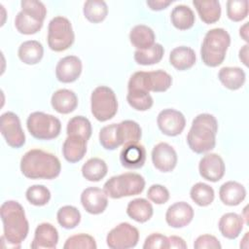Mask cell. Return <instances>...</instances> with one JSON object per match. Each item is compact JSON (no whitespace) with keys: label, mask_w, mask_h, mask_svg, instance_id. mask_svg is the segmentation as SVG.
I'll return each instance as SVG.
<instances>
[{"label":"cell","mask_w":249,"mask_h":249,"mask_svg":"<svg viewBox=\"0 0 249 249\" xmlns=\"http://www.w3.org/2000/svg\"><path fill=\"white\" fill-rule=\"evenodd\" d=\"M20 171L29 179L56 178L61 171V163L53 154L41 149L27 151L20 160Z\"/></svg>","instance_id":"cell-1"},{"label":"cell","mask_w":249,"mask_h":249,"mask_svg":"<svg viewBox=\"0 0 249 249\" xmlns=\"http://www.w3.org/2000/svg\"><path fill=\"white\" fill-rule=\"evenodd\" d=\"M0 215L3 223L2 238L13 246L19 247L29 231L22 205L16 200H7L0 207Z\"/></svg>","instance_id":"cell-2"},{"label":"cell","mask_w":249,"mask_h":249,"mask_svg":"<svg viewBox=\"0 0 249 249\" xmlns=\"http://www.w3.org/2000/svg\"><path fill=\"white\" fill-rule=\"evenodd\" d=\"M218 122L208 113H202L195 117L187 135L189 148L196 153H207L215 148Z\"/></svg>","instance_id":"cell-3"},{"label":"cell","mask_w":249,"mask_h":249,"mask_svg":"<svg viewBox=\"0 0 249 249\" xmlns=\"http://www.w3.org/2000/svg\"><path fill=\"white\" fill-rule=\"evenodd\" d=\"M231 45V36L224 28H213L206 32L201 47L202 62L209 67H217L223 63Z\"/></svg>","instance_id":"cell-4"},{"label":"cell","mask_w":249,"mask_h":249,"mask_svg":"<svg viewBox=\"0 0 249 249\" xmlns=\"http://www.w3.org/2000/svg\"><path fill=\"white\" fill-rule=\"evenodd\" d=\"M145 179L138 173L126 172L112 176L104 184V192L111 198H122L139 195L145 188Z\"/></svg>","instance_id":"cell-5"},{"label":"cell","mask_w":249,"mask_h":249,"mask_svg":"<svg viewBox=\"0 0 249 249\" xmlns=\"http://www.w3.org/2000/svg\"><path fill=\"white\" fill-rule=\"evenodd\" d=\"M172 84V77L163 70L138 71L131 75L127 89H142L148 92L166 91Z\"/></svg>","instance_id":"cell-6"},{"label":"cell","mask_w":249,"mask_h":249,"mask_svg":"<svg viewBox=\"0 0 249 249\" xmlns=\"http://www.w3.org/2000/svg\"><path fill=\"white\" fill-rule=\"evenodd\" d=\"M90 110L99 122L111 120L118 112V100L112 89L106 86L95 88L90 95Z\"/></svg>","instance_id":"cell-7"},{"label":"cell","mask_w":249,"mask_h":249,"mask_svg":"<svg viewBox=\"0 0 249 249\" xmlns=\"http://www.w3.org/2000/svg\"><path fill=\"white\" fill-rule=\"evenodd\" d=\"M26 126L29 133L39 140L54 139L61 130V123L56 117L38 111L28 116Z\"/></svg>","instance_id":"cell-8"},{"label":"cell","mask_w":249,"mask_h":249,"mask_svg":"<svg viewBox=\"0 0 249 249\" xmlns=\"http://www.w3.org/2000/svg\"><path fill=\"white\" fill-rule=\"evenodd\" d=\"M48 45L52 51L63 52L69 49L75 40L70 20L62 16L54 17L48 26Z\"/></svg>","instance_id":"cell-9"},{"label":"cell","mask_w":249,"mask_h":249,"mask_svg":"<svg viewBox=\"0 0 249 249\" xmlns=\"http://www.w3.org/2000/svg\"><path fill=\"white\" fill-rule=\"evenodd\" d=\"M139 241L138 230L129 223L124 222L112 229L107 236V246L112 249L133 248Z\"/></svg>","instance_id":"cell-10"},{"label":"cell","mask_w":249,"mask_h":249,"mask_svg":"<svg viewBox=\"0 0 249 249\" xmlns=\"http://www.w3.org/2000/svg\"><path fill=\"white\" fill-rule=\"evenodd\" d=\"M0 130L6 143L10 147L18 149L24 145L25 134L21 128L18 116L14 112L2 114Z\"/></svg>","instance_id":"cell-11"},{"label":"cell","mask_w":249,"mask_h":249,"mask_svg":"<svg viewBox=\"0 0 249 249\" xmlns=\"http://www.w3.org/2000/svg\"><path fill=\"white\" fill-rule=\"evenodd\" d=\"M160 130L167 136L179 135L186 126L185 116L175 109H163L157 118Z\"/></svg>","instance_id":"cell-12"},{"label":"cell","mask_w":249,"mask_h":249,"mask_svg":"<svg viewBox=\"0 0 249 249\" xmlns=\"http://www.w3.org/2000/svg\"><path fill=\"white\" fill-rule=\"evenodd\" d=\"M198 171L203 179L210 182H218L225 175V162L218 154L208 153L200 159Z\"/></svg>","instance_id":"cell-13"},{"label":"cell","mask_w":249,"mask_h":249,"mask_svg":"<svg viewBox=\"0 0 249 249\" xmlns=\"http://www.w3.org/2000/svg\"><path fill=\"white\" fill-rule=\"evenodd\" d=\"M177 153L166 142L158 143L152 150V161L154 166L161 172L172 171L177 164Z\"/></svg>","instance_id":"cell-14"},{"label":"cell","mask_w":249,"mask_h":249,"mask_svg":"<svg viewBox=\"0 0 249 249\" xmlns=\"http://www.w3.org/2000/svg\"><path fill=\"white\" fill-rule=\"evenodd\" d=\"M81 203L88 213L98 215L105 211L108 205V196L104 190L97 187H89L81 194Z\"/></svg>","instance_id":"cell-15"},{"label":"cell","mask_w":249,"mask_h":249,"mask_svg":"<svg viewBox=\"0 0 249 249\" xmlns=\"http://www.w3.org/2000/svg\"><path fill=\"white\" fill-rule=\"evenodd\" d=\"M83 64L76 55H67L59 59L55 66L56 79L64 84L75 82L81 75Z\"/></svg>","instance_id":"cell-16"},{"label":"cell","mask_w":249,"mask_h":249,"mask_svg":"<svg viewBox=\"0 0 249 249\" xmlns=\"http://www.w3.org/2000/svg\"><path fill=\"white\" fill-rule=\"evenodd\" d=\"M193 218L194 209L185 201H178L171 204L165 213V221L167 225L174 229L188 226L192 222Z\"/></svg>","instance_id":"cell-17"},{"label":"cell","mask_w":249,"mask_h":249,"mask_svg":"<svg viewBox=\"0 0 249 249\" xmlns=\"http://www.w3.org/2000/svg\"><path fill=\"white\" fill-rule=\"evenodd\" d=\"M57 243L58 232L54 226L50 223H41L35 229L34 238L30 244V247L33 249H54Z\"/></svg>","instance_id":"cell-18"},{"label":"cell","mask_w":249,"mask_h":249,"mask_svg":"<svg viewBox=\"0 0 249 249\" xmlns=\"http://www.w3.org/2000/svg\"><path fill=\"white\" fill-rule=\"evenodd\" d=\"M122 165L127 169H137L146 161V150L139 143H130L124 146L120 154Z\"/></svg>","instance_id":"cell-19"},{"label":"cell","mask_w":249,"mask_h":249,"mask_svg":"<svg viewBox=\"0 0 249 249\" xmlns=\"http://www.w3.org/2000/svg\"><path fill=\"white\" fill-rule=\"evenodd\" d=\"M87 140L78 135H67L62 145L63 158L71 163L80 161L87 153Z\"/></svg>","instance_id":"cell-20"},{"label":"cell","mask_w":249,"mask_h":249,"mask_svg":"<svg viewBox=\"0 0 249 249\" xmlns=\"http://www.w3.org/2000/svg\"><path fill=\"white\" fill-rule=\"evenodd\" d=\"M51 104L57 113L69 114L77 108L78 97L73 90L60 89L53 93Z\"/></svg>","instance_id":"cell-21"},{"label":"cell","mask_w":249,"mask_h":249,"mask_svg":"<svg viewBox=\"0 0 249 249\" xmlns=\"http://www.w3.org/2000/svg\"><path fill=\"white\" fill-rule=\"evenodd\" d=\"M246 196V190L243 185L236 181H228L224 183L219 190L221 201L229 206L240 204Z\"/></svg>","instance_id":"cell-22"},{"label":"cell","mask_w":249,"mask_h":249,"mask_svg":"<svg viewBox=\"0 0 249 249\" xmlns=\"http://www.w3.org/2000/svg\"><path fill=\"white\" fill-rule=\"evenodd\" d=\"M243 217L234 212L224 214L218 223V228L222 235L228 239H235L243 229Z\"/></svg>","instance_id":"cell-23"},{"label":"cell","mask_w":249,"mask_h":249,"mask_svg":"<svg viewBox=\"0 0 249 249\" xmlns=\"http://www.w3.org/2000/svg\"><path fill=\"white\" fill-rule=\"evenodd\" d=\"M196 60L195 51L187 46H179L174 48L169 54L170 64L179 71L192 68Z\"/></svg>","instance_id":"cell-24"},{"label":"cell","mask_w":249,"mask_h":249,"mask_svg":"<svg viewBox=\"0 0 249 249\" xmlns=\"http://www.w3.org/2000/svg\"><path fill=\"white\" fill-rule=\"evenodd\" d=\"M18 58L27 65L37 64L44 55L43 45L36 40L25 41L18 47Z\"/></svg>","instance_id":"cell-25"},{"label":"cell","mask_w":249,"mask_h":249,"mask_svg":"<svg viewBox=\"0 0 249 249\" xmlns=\"http://www.w3.org/2000/svg\"><path fill=\"white\" fill-rule=\"evenodd\" d=\"M156 35L153 29L144 24L132 27L129 32V41L137 50H147L155 44Z\"/></svg>","instance_id":"cell-26"},{"label":"cell","mask_w":249,"mask_h":249,"mask_svg":"<svg viewBox=\"0 0 249 249\" xmlns=\"http://www.w3.org/2000/svg\"><path fill=\"white\" fill-rule=\"evenodd\" d=\"M154 213L153 206L146 198H134L130 200L126 206V214L132 220L138 223L149 221Z\"/></svg>","instance_id":"cell-27"},{"label":"cell","mask_w":249,"mask_h":249,"mask_svg":"<svg viewBox=\"0 0 249 249\" xmlns=\"http://www.w3.org/2000/svg\"><path fill=\"white\" fill-rule=\"evenodd\" d=\"M117 135L120 145L138 143L142 136V129L136 122L125 120L117 124Z\"/></svg>","instance_id":"cell-28"},{"label":"cell","mask_w":249,"mask_h":249,"mask_svg":"<svg viewBox=\"0 0 249 249\" xmlns=\"http://www.w3.org/2000/svg\"><path fill=\"white\" fill-rule=\"evenodd\" d=\"M193 5L196 9V12L200 19L206 24L215 23L221 17V5L217 0L200 1L194 0Z\"/></svg>","instance_id":"cell-29"},{"label":"cell","mask_w":249,"mask_h":249,"mask_svg":"<svg viewBox=\"0 0 249 249\" xmlns=\"http://www.w3.org/2000/svg\"><path fill=\"white\" fill-rule=\"evenodd\" d=\"M218 78L224 87L231 90L239 89L245 83L246 75L239 67H223L218 73Z\"/></svg>","instance_id":"cell-30"},{"label":"cell","mask_w":249,"mask_h":249,"mask_svg":"<svg viewBox=\"0 0 249 249\" xmlns=\"http://www.w3.org/2000/svg\"><path fill=\"white\" fill-rule=\"evenodd\" d=\"M170 19L175 28L179 30H187L193 27L196 21V17L189 6L177 5L171 11Z\"/></svg>","instance_id":"cell-31"},{"label":"cell","mask_w":249,"mask_h":249,"mask_svg":"<svg viewBox=\"0 0 249 249\" xmlns=\"http://www.w3.org/2000/svg\"><path fill=\"white\" fill-rule=\"evenodd\" d=\"M108 172L106 162L99 158L89 159L82 166V175L88 181L98 182L103 179Z\"/></svg>","instance_id":"cell-32"},{"label":"cell","mask_w":249,"mask_h":249,"mask_svg":"<svg viewBox=\"0 0 249 249\" xmlns=\"http://www.w3.org/2000/svg\"><path fill=\"white\" fill-rule=\"evenodd\" d=\"M83 13L89 21L98 23L106 18L108 15V7L106 2L102 0H89L84 3Z\"/></svg>","instance_id":"cell-33"},{"label":"cell","mask_w":249,"mask_h":249,"mask_svg":"<svg viewBox=\"0 0 249 249\" xmlns=\"http://www.w3.org/2000/svg\"><path fill=\"white\" fill-rule=\"evenodd\" d=\"M164 49L159 44L155 43L147 50H136L134 53V60L140 65H153L159 63L163 57Z\"/></svg>","instance_id":"cell-34"},{"label":"cell","mask_w":249,"mask_h":249,"mask_svg":"<svg viewBox=\"0 0 249 249\" xmlns=\"http://www.w3.org/2000/svg\"><path fill=\"white\" fill-rule=\"evenodd\" d=\"M190 196L196 204L204 207L210 205L213 202L215 193L211 186L202 182H198L192 187L190 191Z\"/></svg>","instance_id":"cell-35"},{"label":"cell","mask_w":249,"mask_h":249,"mask_svg":"<svg viewBox=\"0 0 249 249\" xmlns=\"http://www.w3.org/2000/svg\"><path fill=\"white\" fill-rule=\"evenodd\" d=\"M67 135H78L87 141L91 136V124L89 119L84 116H75L70 119L66 126Z\"/></svg>","instance_id":"cell-36"},{"label":"cell","mask_w":249,"mask_h":249,"mask_svg":"<svg viewBox=\"0 0 249 249\" xmlns=\"http://www.w3.org/2000/svg\"><path fill=\"white\" fill-rule=\"evenodd\" d=\"M56 220L62 228L71 230L80 224L81 213L75 206L64 205L58 209L56 213Z\"/></svg>","instance_id":"cell-37"},{"label":"cell","mask_w":249,"mask_h":249,"mask_svg":"<svg viewBox=\"0 0 249 249\" xmlns=\"http://www.w3.org/2000/svg\"><path fill=\"white\" fill-rule=\"evenodd\" d=\"M126 100L129 106L137 111H147L154 104L151 94L142 89H128Z\"/></svg>","instance_id":"cell-38"},{"label":"cell","mask_w":249,"mask_h":249,"mask_svg":"<svg viewBox=\"0 0 249 249\" xmlns=\"http://www.w3.org/2000/svg\"><path fill=\"white\" fill-rule=\"evenodd\" d=\"M15 26L19 33L24 35H32L37 33L42 28L43 22L20 11L16 16Z\"/></svg>","instance_id":"cell-39"},{"label":"cell","mask_w":249,"mask_h":249,"mask_svg":"<svg viewBox=\"0 0 249 249\" xmlns=\"http://www.w3.org/2000/svg\"><path fill=\"white\" fill-rule=\"evenodd\" d=\"M25 197L32 205L44 206L51 199V192L44 185H33L26 190Z\"/></svg>","instance_id":"cell-40"},{"label":"cell","mask_w":249,"mask_h":249,"mask_svg":"<svg viewBox=\"0 0 249 249\" xmlns=\"http://www.w3.org/2000/svg\"><path fill=\"white\" fill-rule=\"evenodd\" d=\"M99 143L106 150H115L120 145L117 135V124L103 126L99 131Z\"/></svg>","instance_id":"cell-41"},{"label":"cell","mask_w":249,"mask_h":249,"mask_svg":"<svg viewBox=\"0 0 249 249\" xmlns=\"http://www.w3.org/2000/svg\"><path fill=\"white\" fill-rule=\"evenodd\" d=\"M95 239L87 233H79L68 237L63 245L64 249H96Z\"/></svg>","instance_id":"cell-42"},{"label":"cell","mask_w":249,"mask_h":249,"mask_svg":"<svg viewBox=\"0 0 249 249\" xmlns=\"http://www.w3.org/2000/svg\"><path fill=\"white\" fill-rule=\"evenodd\" d=\"M227 16L232 21H241L248 16L247 0H229L227 2Z\"/></svg>","instance_id":"cell-43"},{"label":"cell","mask_w":249,"mask_h":249,"mask_svg":"<svg viewBox=\"0 0 249 249\" xmlns=\"http://www.w3.org/2000/svg\"><path fill=\"white\" fill-rule=\"evenodd\" d=\"M20 7L21 11L26 13L30 17L41 22L44 21L47 15V8L41 1L23 0L20 2Z\"/></svg>","instance_id":"cell-44"},{"label":"cell","mask_w":249,"mask_h":249,"mask_svg":"<svg viewBox=\"0 0 249 249\" xmlns=\"http://www.w3.org/2000/svg\"><path fill=\"white\" fill-rule=\"evenodd\" d=\"M148 198L156 204H164L169 199V191L162 185L154 184L147 192Z\"/></svg>","instance_id":"cell-45"},{"label":"cell","mask_w":249,"mask_h":249,"mask_svg":"<svg viewBox=\"0 0 249 249\" xmlns=\"http://www.w3.org/2000/svg\"><path fill=\"white\" fill-rule=\"evenodd\" d=\"M144 249H168V237L160 233L154 232L148 235L143 244Z\"/></svg>","instance_id":"cell-46"},{"label":"cell","mask_w":249,"mask_h":249,"mask_svg":"<svg viewBox=\"0 0 249 249\" xmlns=\"http://www.w3.org/2000/svg\"><path fill=\"white\" fill-rule=\"evenodd\" d=\"M222 247L218 238L211 234H201L194 242L196 249H220Z\"/></svg>","instance_id":"cell-47"},{"label":"cell","mask_w":249,"mask_h":249,"mask_svg":"<svg viewBox=\"0 0 249 249\" xmlns=\"http://www.w3.org/2000/svg\"><path fill=\"white\" fill-rule=\"evenodd\" d=\"M172 1L170 0H149L146 2L147 6L153 11H161L166 9Z\"/></svg>","instance_id":"cell-48"},{"label":"cell","mask_w":249,"mask_h":249,"mask_svg":"<svg viewBox=\"0 0 249 249\" xmlns=\"http://www.w3.org/2000/svg\"><path fill=\"white\" fill-rule=\"evenodd\" d=\"M169 248H179V249H186L187 243L185 240L177 235H171L168 237Z\"/></svg>","instance_id":"cell-49"},{"label":"cell","mask_w":249,"mask_h":249,"mask_svg":"<svg viewBox=\"0 0 249 249\" xmlns=\"http://www.w3.org/2000/svg\"><path fill=\"white\" fill-rule=\"evenodd\" d=\"M239 59L241 62L247 66L248 65V45H244L240 50H239Z\"/></svg>","instance_id":"cell-50"},{"label":"cell","mask_w":249,"mask_h":249,"mask_svg":"<svg viewBox=\"0 0 249 249\" xmlns=\"http://www.w3.org/2000/svg\"><path fill=\"white\" fill-rule=\"evenodd\" d=\"M239 35L242 37V39L246 42H248V22H245L239 29Z\"/></svg>","instance_id":"cell-51"}]
</instances>
